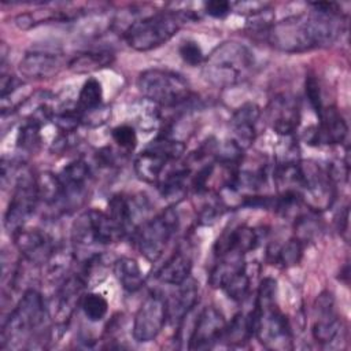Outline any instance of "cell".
I'll return each instance as SVG.
<instances>
[{"mask_svg":"<svg viewBox=\"0 0 351 351\" xmlns=\"http://www.w3.org/2000/svg\"><path fill=\"white\" fill-rule=\"evenodd\" d=\"M313 11L271 23L265 38L276 49L298 53L330 45L343 29L335 3H311Z\"/></svg>","mask_w":351,"mask_h":351,"instance_id":"6da1fadb","label":"cell"},{"mask_svg":"<svg viewBox=\"0 0 351 351\" xmlns=\"http://www.w3.org/2000/svg\"><path fill=\"white\" fill-rule=\"evenodd\" d=\"M276 281L270 277L262 280L255 307L250 314L254 336L269 350L285 351L291 350L292 332L287 317L281 313L276 302Z\"/></svg>","mask_w":351,"mask_h":351,"instance_id":"7a4b0ae2","label":"cell"},{"mask_svg":"<svg viewBox=\"0 0 351 351\" xmlns=\"http://www.w3.org/2000/svg\"><path fill=\"white\" fill-rule=\"evenodd\" d=\"M203 75L217 88H230L245 81L254 67V55L237 41L215 47L203 62Z\"/></svg>","mask_w":351,"mask_h":351,"instance_id":"3957f363","label":"cell"},{"mask_svg":"<svg viewBox=\"0 0 351 351\" xmlns=\"http://www.w3.org/2000/svg\"><path fill=\"white\" fill-rule=\"evenodd\" d=\"M191 12L166 10L141 19H136L123 30V38L136 51H151L173 38L186 21L192 19Z\"/></svg>","mask_w":351,"mask_h":351,"instance_id":"277c9868","label":"cell"},{"mask_svg":"<svg viewBox=\"0 0 351 351\" xmlns=\"http://www.w3.org/2000/svg\"><path fill=\"white\" fill-rule=\"evenodd\" d=\"M47 318V306L43 295L27 289L1 328V348H19L30 341Z\"/></svg>","mask_w":351,"mask_h":351,"instance_id":"5b68a950","label":"cell"},{"mask_svg":"<svg viewBox=\"0 0 351 351\" xmlns=\"http://www.w3.org/2000/svg\"><path fill=\"white\" fill-rule=\"evenodd\" d=\"M140 93L151 103L173 108L191 100V86L178 73L166 69H148L138 75Z\"/></svg>","mask_w":351,"mask_h":351,"instance_id":"8992f818","label":"cell"},{"mask_svg":"<svg viewBox=\"0 0 351 351\" xmlns=\"http://www.w3.org/2000/svg\"><path fill=\"white\" fill-rule=\"evenodd\" d=\"M177 229L178 215L171 207L165 208L154 218L144 221L133 232L138 252L151 262L158 261Z\"/></svg>","mask_w":351,"mask_h":351,"instance_id":"52a82bcc","label":"cell"},{"mask_svg":"<svg viewBox=\"0 0 351 351\" xmlns=\"http://www.w3.org/2000/svg\"><path fill=\"white\" fill-rule=\"evenodd\" d=\"M185 152L182 141L159 136L152 140L136 158L134 171L137 177L145 182H158L165 167L177 162Z\"/></svg>","mask_w":351,"mask_h":351,"instance_id":"ba28073f","label":"cell"},{"mask_svg":"<svg viewBox=\"0 0 351 351\" xmlns=\"http://www.w3.org/2000/svg\"><path fill=\"white\" fill-rule=\"evenodd\" d=\"M38 203L36 176H33L27 169L22 171L18 170L14 181L12 196L4 215V226L11 236L23 228Z\"/></svg>","mask_w":351,"mask_h":351,"instance_id":"9c48e42d","label":"cell"},{"mask_svg":"<svg viewBox=\"0 0 351 351\" xmlns=\"http://www.w3.org/2000/svg\"><path fill=\"white\" fill-rule=\"evenodd\" d=\"M123 239L107 213L90 208L81 213L71 225V240L80 247L110 244Z\"/></svg>","mask_w":351,"mask_h":351,"instance_id":"30bf717a","label":"cell"},{"mask_svg":"<svg viewBox=\"0 0 351 351\" xmlns=\"http://www.w3.org/2000/svg\"><path fill=\"white\" fill-rule=\"evenodd\" d=\"M167 321V302L162 293L149 292L138 306L133 319V337L138 343L156 339Z\"/></svg>","mask_w":351,"mask_h":351,"instance_id":"8fae6325","label":"cell"},{"mask_svg":"<svg viewBox=\"0 0 351 351\" xmlns=\"http://www.w3.org/2000/svg\"><path fill=\"white\" fill-rule=\"evenodd\" d=\"M226 328V321L219 310L213 306L204 307L193 325L189 336L191 350H207L222 340Z\"/></svg>","mask_w":351,"mask_h":351,"instance_id":"7c38bea8","label":"cell"},{"mask_svg":"<svg viewBox=\"0 0 351 351\" xmlns=\"http://www.w3.org/2000/svg\"><path fill=\"white\" fill-rule=\"evenodd\" d=\"M15 247L32 265L48 263L56 248L52 237L41 229H19L12 234Z\"/></svg>","mask_w":351,"mask_h":351,"instance_id":"4fadbf2b","label":"cell"},{"mask_svg":"<svg viewBox=\"0 0 351 351\" xmlns=\"http://www.w3.org/2000/svg\"><path fill=\"white\" fill-rule=\"evenodd\" d=\"M299 101L289 93H280L270 99L267 106V121L273 130L284 137H289L298 129L300 119Z\"/></svg>","mask_w":351,"mask_h":351,"instance_id":"5bb4252c","label":"cell"},{"mask_svg":"<svg viewBox=\"0 0 351 351\" xmlns=\"http://www.w3.org/2000/svg\"><path fill=\"white\" fill-rule=\"evenodd\" d=\"M64 66L62 53L49 49L27 51L19 62L18 71L25 78L47 80L55 77Z\"/></svg>","mask_w":351,"mask_h":351,"instance_id":"9a60e30c","label":"cell"},{"mask_svg":"<svg viewBox=\"0 0 351 351\" xmlns=\"http://www.w3.org/2000/svg\"><path fill=\"white\" fill-rule=\"evenodd\" d=\"M86 285V280L81 273L69 274L62 285L58 289L56 300H55V310H53V319L55 325L59 328H64L70 321L77 304L81 303L82 291Z\"/></svg>","mask_w":351,"mask_h":351,"instance_id":"2e32d148","label":"cell"},{"mask_svg":"<svg viewBox=\"0 0 351 351\" xmlns=\"http://www.w3.org/2000/svg\"><path fill=\"white\" fill-rule=\"evenodd\" d=\"M258 243L259 237L255 229L243 225L225 230L214 244V254L218 259L226 256L241 258L244 254L256 248Z\"/></svg>","mask_w":351,"mask_h":351,"instance_id":"e0dca14e","label":"cell"},{"mask_svg":"<svg viewBox=\"0 0 351 351\" xmlns=\"http://www.w3.org/2000/svg\"><path fill=\"white\" fill-rule=\"evenodd\" d=\"M261 108L255 103H245L239 107L230 118V129L233 132V143L243 151L247 149L256 138Z\"/></svg>","mask_w":351,"mask_h":351,"instance_id":"ac0fdd59","label":"cell"},{"mask_svg":"<svg viewBox=\"0 0 351 351\" xmlns=\"http://www.w3.org/2000/svg\"><path fill=\"white\" fill-rule=\"evenodd\" d=\"M66 189V210L82 203L90 178V167L84 160L70 162L59 174Z\"/></svg>","mask_w":351,"mask_h":351,"instance_id":"d6986e66","label":"cell"},{"mask_svg":"<svg viewBox=\"0 0 351 351\" xmlns=\"http://www.w3.org/2000/svg\"><path fill=\"white\" fill-rule=\"evenodd\" d=\"M319 123L311 132L308 141L318 144H341L348 132V126L341 114L335 107H324L318 114Z\"/></svg>","mask_w":351,"mask_h":351,"instance_id":"ffe728a7","label":"cell"},{"mask_svg":"<svg viewBox=\"0 0 351 351\" xmlns=\"http://www.w3.org/2000/svg\"><path fill=\"white\" fill-rule=\"evenodd\" d=\"M317 302L318 318L313 324L311 333L315 341L321 344H329L339 336L341 330V324L337 315L333 313V302L330 295L322 293L319 295Z\"/></svg>","mask_w":351,"mask_h":351,"instance_id":"44dd1931","label":"cell"},{"mask_svg":"<svg viewBox=\"0 0 351 351\" xmlns=\"http://www.w3.org/2000/svg\"><path fill=\"white\" fill-rule=\"evenodd\" d=\"M178 291L167 302V319L181 324L199 302V289L196 281L188 278L177 285Z\"/></svg>","mask_w":351,"mask_h":351,"instance_id":"7402d4cb","label":"cell"},{"mask_svg":"<svg viewBox=\"0 0 351 351\" xmlns=\"http://www.w3.org/2000/svg\"><path fill=\"white\" fill-rule=\"evenodd\" d=\"M192 270V258L186 250L178 248L158 270L156 278L163 284L180 285L186 281Z\"/></svg>","mask_w":351,"mask_h":351,"instance_id":"603a6c76","label":"cell"},{"mask_svg":"<svg viewBox=\"0 0 351 351\" xmlns=\"http://www.w3.org/2000/svg\"><path fill=\"white\" fill-rule=\"evenodd\" d=\"M38 200L48 207L66 211V189L59 177L52 171H44L36 176Z\"/></svg>","mask_w":351,"mask_h":351,"instance_id":"cb8c5ba5","label":"cell"},{"mask_svg":"<svg viewBox=\"0 0 351 351\" xmlns=\"http://www.w3.org/2000/svg\"><path fill=\"white\" fill-rule=\"evenodd\" d=\"M114 62V53L106 49H90L84 51L73 56L67 67L75 74H88L111 66Z\"/></svg>","mask_w":351,"mask_h":351,"instance_id":"d4e9b609","label":"cell"},{"mask_svg":"<svg viewBox=\"0 0 351 351\" xmlns=\"http://www.w3.org/2000/svg\"><path fill=\"white\" fill-rule=\"evenodd\" d=\"M107 215L110 217L118 232L122 234V237L136 230L134 208L126 196L114 195L108 202Z\"/></svg>","mask_w":351,"mask_h":351,"instance_id":"484cf974","label":"cell"},{"mask_svg":"<svg viewBox=\"0 0 351 351\" xmlns=\"http://www.w3.org/2000/svg\"><path fill=\"white\" fill-rule=\"evenodd\" d=\"M191 177V170L188 166H181L174 170L167 171L158 181V189L160 195L171 202L181 200L186 193V180Z\"/></svg>","mask_w":351,"mask_h":351,"instance_id":"4316f807","label":"cell"},{"mask_svg":"<svg viewBox=\"0 0 351 351\" xmlns=\"http://www.w3.org/2000/svg\"><path fill=\"white\" fill-rule=\"evenodd\" d=\"M114 276L122 288L128 292H137L144 285V276L136 259L121 256L114 262Z\"/></svg>","mask_w":351,"mask_h":351,"instance_id":"83f0119b","label":"cell"},{"mask_svg":"<svg viewBox=\"0 0 351 351\" xmlns=\"http://www.w3.org/2000/svg\"><path fill=\"white\" fill-rule=\"evenodd\" d=\"M251 336H254L252 322L250 315H244L243 313L236 314L229 324H226L225 332L222 335V340L228 346H243L245 344Z\"/></svg>","mask_w":351,"mask_h":351,"instance_id":"f1b7e54d","label":"cell"},{"mask_svg":"<svg viewBox=\"0 0 351 351\" xmlns=\"http://www.w3.org/2000/svg\"><path fill=\"white\" fill-rule=\"evenodd\" d=\"M101 99H103L101 84L96 78H88L80 90L77 107L82 112H88L99 108L101 106Z\"/></svg>","mask_w":351,"mask_h":351,"instance_id":"f546056e","label":"cell"},{"mask_svg":"<svg viewBox=\"0 0 351 351\" xmlns=\"http://www.w3.org/2000/svg\"><path fill=\"white\" fill-rule=\"evenodd\" d=\"M80 306H81L85 317L92 322L101 321L108 311L107 299L103 295L96 293V292L85 293L81 299Z\"/></svg>","mask_w":351,"mask_h":351,"instance_id":"4dcf8cb0","label":"cell"},{"mask_svg":"<svg viewBox=\"0 0 351 351\" xmlns=\"http://www.w3.org/2000/svg\"><path fill=\"white\" fill-rule=\"evenodd\" d=\"M302 255H303L302 240L299 237H292L276 251L274 262L280 263L282 267H291L300 262Z\"/></svg>","mask_w":351,"mask_h":351,"instance_id":"1f68e13d","label":"cell"},{"mask_svg":"<svg viewBox=\"0 0 351 351\" xmlns=\"http://www.w3.org/2000/svg\"><path fill=\"white\" fill-rule=\"evenodd\" d=\"M40 143H41V125L33 121H26L19 128V132L16 136L18 148L23 151H34L38 148Z\"/></svg>","mask_w":351,"mask_h":351,"instance_id":"d6a6232c","label":"cell"},{"mask_svg":"<svg viewBox=\"0 0 351 351\" xmlns=\"http://www.w3.org/2000/svg\"><path fill=\"white\" fill-rule=\"evenodd\" d=\"M178 53L181 59L189 66H197L204 62V53L199 43L193 40H185L178 47Z\"/></svg>","mask_w":351,"mask_h":351,"instance_id":"836d02e7","label":"cell"},{"mask_svg":"<svg viewBox=\"0 0 351 351\" xmlns=\"http://www.w3.org/2000/svg\"><path fill=\"white\" fill-rule=\"evenodd\" d=\"M112 140L118 144V147L132 151L137 144V134L136 130L130 125H119L112 129L111 132Z\"/></svg>","mask_w":351,"mask_h":351,"instance_id":"e575fe53","label":"cell"},{"mask_svg":"<svg viewBox=\"0 0 351 351\" xmlns=\"http://www.w3.org/2000/svg\"><path fill=\"white\" fill-rule=\"evenodd\" d=\"M306 96L310 101V106L313 107V110L317 112V115L321 112V110L324 108L322 106V100H321V92H319V85L318 81L315 80V77L308 75L306 78Z\"/></svg>","mask_w":351,"mask_h":351,"instance_id":"d590c367","label":"cell"},{"mask_svg":"<svg viewBox=\"0 0 351 351\" xmlns=\"http://www.w3.org/2000/svg\"><path fill=\"white\" fill-rule=\"evenodd\" d=\"M204 11L213 18H225L232 11V3L225 0H211L204 3Z\"/></svg>","mask_w":351,"mask_h":351,"instance_id":"8d00e7d4","label":"cell"}]
</instances>
